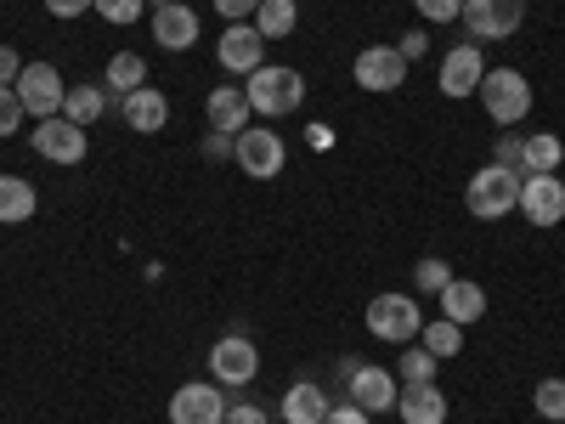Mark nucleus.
Listing matches in <instances>:
<instances>
[{"label":"nucleus","mask_w":565,"mask_h":424,"mask_svg":"<svg viewBox=\"0 0 565 424\" xmlns=\"http://www.w3.org/2000/svg\"><path fill=\"white\" fill-rule=\"evenodd\" d=\"M34 210H40L34 187L23 176H0V226H23V221H34Z\"/></svg>","instance_id":"nucleus-22"},{"label":"nucleus","mask_w":565,"mask_h":424,"mask_svg":"<svg viewBox=\"0 0 565 424\" xmlns=\"http://www.w3.org/2000/svg\"><path fill=\"white\" fill-rule=\"evenodd\" d=\"M356 368H362V357H340V368H334V373H340V391H345V380H351Z\"/></svg>","instance_id":"nucleus-42"},{"label":"nucleus","mask_w":565,"mask_h":424,"mask_svg":"<svg viewBox=\"0 0 565 424\" xmlns=\"http://www.w3.org/2000/svg\"><path fill=\"white\" fill-rule=\"evenodd\" d=\"M396 396H402V380L391 368H380V362H362L351 380H345V402H356L362 413H396Z\"/></svg>","instance_id":"nucleus-11"},{"label":"nucleus","mask_w":565,"mask_h":424,"mask_svg":"<svg viewBox=\"0 0 565 424\" xmlns=\"http://www.w3.org/2000/svg\"><path fill=\"white\" fill-rule=\"evenodd\" d=\"M23 119H29V108L18 103V91H12V85H0V141L18 136V130H23Z\"/></svg>","instance_id":"nucleus-31"},{"label":"nucleus","mask_w":565,"mask_h":424,"mask_svg":"<svg viewBox=\"0 0 565 424\" xmlns=\"http://www.w3.org/2000/svg\"><path fill=\"white\" fill-rule=\"evenodd\" d=\"M436 300H441V317L458 322V328H469V322L487 317V289H481V283H469V277H452Z\"/></svg>","instance_id":"nucleus-19"},{"label":"nucleus","mask_w":565,"mask_h":424,"mask_svg":"<svg viewBox=\"0 0 565 424\" xmlns=\"http://www.w3.org/2000/svg\"><path fill=\"white\" fill-rule=\"evenodd\" d=\"M481 108H487V119L492 125H521L526 114H532V80L521 74V68H487V80H481Z\"/></svg>","instance_id":"nucleus-4"},{"label":"nucleus","mask_w":565,"mask_h":424,"mask_svg":"<svg viewBox=\"0 0 565 424\" xmlns=\"http://www.w3.org/2000/svg\"><path fill=\"white\" fill-rule=\"evenodd\" d=\"M226 424H271V413L255 402H238V407H226Z\"/></svg>","instance_id":"nucleus-39"},{"label":"nucleus","mask_w":565,"mask_h":424,"mask_svg":"<svg viewBox=\"0 0 565 424\" xmlns=\"http://www.w3.org/2000/svg\"><path fill=\"white\" fill-rule=\"evenodd\" d=\"M255 373H260V351H255L249 335H221V340L210 346V380H215L221 391L255 385Z\"/></svg>","instance_id":"nucleus-5"},{"label":"nucleus","mask_w":565,"mask_h":424,"mask_svg":"<svg viewBox=\"0 0 565 424\" xmlns=\"http://www.w3.org/2000/svg\"><path fill=\"white\" fill-rule=\"evenodd\" d=\"M481 80H487V57H481V45L476 40H458L452 52L441 57V74H436V85H441V97H469V91H481Z\"/></svg>","instance_id":"nucleus-15"},{"label":"nucleus","mask_w":565,"mask_h":424,"mask_svg":"<svg viewBox=\"0 0 565 424\" xmlns=\"http://www.w3.org/2000/svg\"><path fill=\"white\" fill-rule=\"evenodd\" d=\"M322 424H373V413H362L356 402H334V407H328V418Z\"/></svg>","instance_id":"nucleus-37"},{"label":"nucleus","mask_w":565,"mask_h":424,"mask_svg":"<svg viewBox=\"0 0 565 424\" xmlns=\"http://www.w3.org/2000/svg\"><path fill=\"white\" fill-rule=\"evenodd\" d=\"M90 7H97V0H45V12L63 18V23H68V18H85Z\"/></svg>","instance_id":"nucleus-40"},{"label":"nucleus","mask_w":565,"mask_h":424,"mask_svg":"<svg viewBox=\"0 0 565 424\" xmlns=\"http://www.w3.org/2000/svg\"><path fill=\"white\" fill-rule=\"evenodd\" d=\"M559 159H565V141H559L554 130H532V136L521 141V176H537V170H559Z\"/></svg>","instance_id":"nucleus-25"},{"label":"nucleus","mask_w":565,"mask_h":424,"mask_svg":"<svg viewBox=\"0 0 565 424\" xmlns=\"http://www.w3.org/2000/svg\"><path fill=\"white\" fill-rule=\"evenodd\" d=\"M12 91H18V103L29 108V119H57L63 114V97H68L57 63H23V74H18Z\"/></svg>","instance_id":"nucleus-8"},{"label":"nucleus","mask_w":565,"mask_h":424,"mask_svg":"<svg viewBox=\"0 0 565 424\" xmlns=\"http://www.w3.org/2000/svg\"><path fill=\"white\" fill-rule=\"evenodd\" d=\"M119 119L136 136H159L170 125V97H164L159 85H141V91H130V97H119Z\"/></svg>","instance_id":"nucleus-16"},{"label":"nucleus","mask_w":565,"mask_h":424,"mask_svg":"<svg viewBox=\"0 0 565 424\" xmlns=\"http://www.w3.org/2000/svg\"><path fill=\"white\" fill-rule=\"evenodd\" d=\"M199 153H204L210 165H232V159H238V136H221V130H210V136L199 141Z\"/></svg>","instance_id":"nucleus-33"},{"label":"nucleus","mask_w":565,"mask_h":424,"mask_svg":"<svg viewBox=\"0 0 565 424\" xmlns=\"http://www.w3.org/2000/svg\"><path fill=\"white\" fill-rule=\"evenodd\" d=\"M255 7H260V0H215V12H221L226 23H249Z\"/></svg>","instance_id":"nucleus-38"},{"label":"nucleus","mask_w":565,"mask_h":424,"mask_svg":"<svg viewBox=\"0 0 565 424\" xmlns=\"http://www.w3.org/2000/svg\"><path fill=\"white\" fill-rule=\"evenodd\" d=\"M148 85V63H141L136 52H114L108 68H103V91L108 97H130V91Z\"/></svg>","instance_id":"nucleus-23"},{"label":"nucleus","mask_w":565,"mask_h":424,"mask_svg":"<svg viewBox=\"0 0 565 424\" xmlns=\"http://www.w3.org/2000/svg\"><path fill=\"white\" fill-rule=\"evenodd\" d=\"M447 283H452V266L436 261V255H424V261L413 266V289H418V295H441Z\"/></svg>","instance_id":"nucleus-29"},{"label":"nucleus","mask_w":565,"mask_h":424,"mask_svg":"<svg viewBox=\"0 0 565 424\" xmlns=\"http://www.w3.org/2000/svg\"><path fill=\"white\" fill-rule=\"evenodd\" d=\"M396 52H402V57H407V68H413V63H418L424 52H430V34H418V29H407V34L396 40Z\"/></svg>","instance_id":"nucleus-36"},{"label":"nucleus","mask_w":565,"mask_h":424,"mask_svg":"<svg viewBox=\"0 0 565 424\" xmlns=\"http://www.w3.org/2000/svg\"><path fill=\"white\" fill-rule=\"evenodd\" d=\"M226 396L215 380H186L175 396H170V424H226Z\"/></svg>","instance_id":"nucleus-13"},{"label":"nucleus","mask_w":565,"mask_h":424,"mask_svg":"<svg viewBox=\"0 0 565 424\" xmlns=\"http://www.w3.org/2000/svg\"><path fill=\"white\" fill-rule=\"evenodd\" d=\"M103 114H108V91H103V85H68L63 119H74V125H97Z\"/></svg>","instance_id":"nucleus-26"},{"label":"nucleus","mask_w":565,"mask_h":424,"mask_svg":"<svg viewBox=\"0 0 565 424\" xmlns=\"http://www.w3.org/2000/svg\"><path fill=\"white\" fill-rule=\"evenodd\" d=\"M396 418H402V424H447V396H441V385H402Z\"/></svg>","instance_id":"nucleus-21"},{"label":"nucleus","mask_w":565,"mask_h":424,"mask_svg":"<svg viewBox=\"0 0 565 424\" xmlns=\"http://www.w3.org/2000/svg\"><path fill=\"white\" fill-rule=\"evenodd\" d=\"M521 23H526V0H463V29L476 45L521 34Z\"/></svg>","instance_id":"nucleus-7"},{"label":"nucleus","mask_w":565,"mask_h":424,"mask_svg":"<svg viewBox=\"0 0 565 424\" xmlns=\"http://www.w3.org/2000/svg\"><path fill=\"white\" fill-rule=\"evenodd\" d=\"M153 40H159V52H193L199 45V12L181 7V0L159 7L153 12Z\"/></svg>","instance_id":"nucleus-18"},{"label":"nucleus","mask_w":565,"mask_h":424,"mask_svg":"<svg viewBox=\"0 0 565 424\" xmlns=\"http://www.w3.org/2000/svg\"><path fill=\"white\" fill-rule=\"evenodd\" d=\"M266 34L255 29V23H226L221 29V40H215V63L226 68V74H238V80H249L260 63H266Z\"/></svg>","instance_id":"nucleus-10"},{"label":"nucleus","mask_w":565,"mask_h":424,"mask_svg":"<svg viewBox=\"0 0 565 424\" xmlns=\"http://www.w3.org/2000/svg\"><path fill=\"white\" fill-rule=\"evenodd\" d=\"M141 7H148V0H97L90 12H103V23H119V29H130V23L141 18Z\"/></svg>","instance_id":"nucleus-32"},{"label":"nucleus","mask_w":565,"mask_h":424,"mask_svg":"<svg viewBox=\"0 0 565 424\" xmlns=\"http://www.w3.org/2000/svg\"><path fill=\"white\" fill-rule=\"evenodd\" d=\"M436 368H441V362L418 346V351H402V357H396V380H402V385H436Z\"/></svg>","instance_id":"nucleus-28"},{"label":"nucleus","mask_w":565,"mask_h":424,"mask_svg":"<svg viewBox=\"0 0 565 424\" xmlns=\"http://www.w3.org/2000/svg\"><path fill=\"white\" fill-rule=\"evenodd\" d=\"M351 80L362 85V91H402V80H407V57L396 52V45H362L356 52V63H351Z\"/></svg>","instance_id":"nucleus-14"},{"label":"nucleus","mask_w":565,"mask_h":424,"mask_svg":"<svg viewBox=\"0 0 565 424\" xmlns=\"http://www.w3.org/2000/svg\"><path fill=\"white\" fill-rule=\"evenodd\" d=\"M232 165L249 181H271V176L289 170V148H282V136L271 125H249V130H238V159Z\"/></svg>","instance_id":"nucleus-6"},{"label":"nucleus","mask_w":565,"mask_h":424,"mask_svg":"<svg viewBox=\"0 0 565 424\" xmlns=\"http://www.w3.org/2000/svg\"><path fill=\"white\" fill-rule=\"evenodd\" d=\"M148 7H153V12H159V7H170V0H148Z\"/></svg>","instance_id":"nucleus-43"},{"label":"nucleus","mask_w":565,"mask_h":424,"mask_svg":"<svg viewBox=\"0 0 565 424\" xmlns=\"http://www.w3.org/2000/svg\"><path fill=\"white\" fill-rule=\"evenodd\" d=\"M463 210L476 221H503L521 210V170L509 165H481L476 176L463 181Z\"/></svg>","instance_id":"nucleus-2"},{"label":"nucleus","mask_w":565,"mask_h":424,"mask_svg":"<svg viewBox=\"0 0 565 424\" xmlns=\"http://www.w3.org/2000/svg\"><path fill=\"white\" fill-rule=\"evenodd\" d=\"M521 141H526V136L503 130V136H498V148H492V165H509V170H521Z\"/></svg>","instance_id":"nucleus-35"},{"label":"nucleus","mask_w":565,"mask_h":424,"mask_svg":"<svg viewBox=\"0 0 565 424\" xmlns=\"http://www.w3.org/2000/svg\"><path fill=\"white\" fill-rule=\"evenodd\" d=\"M266 40H289L300 29V0H260L255 18H249Z\"/></svg>","instance_id":"nucleus-24"},{"label":"nucleus","mask_w":565,"mask_h":424,"mask_svg":"<svg viewBox=\"0 0 565 424\" xmlns=\"http://www.w3.org/2000/svg\"><path fill=\"white\" fill-rule=\"evenodd\" d=\"M521 215L532 226H559L565 221V181H559V170L521 176Z\"/></svg>","instance_id":"nucleus-12"},{"label":"nucleus","mask_w":565,"mask_h":424,"mask_svg":"<svg viewBox=\"0 0 565 424\" xmlns=\"http://www.w3.org/2000/svg\"><path fill=\"white\" fill-rule=\"evenodd\" d=\"M424 23H458L463 18V0H413Z\"/></svg>","instance_id":"nucleus-34"},{"label":"nucleus","mask_w":565,"mask_h":424,"mask_svg":"<svg viewBox=\"0 0 565 424\" xmlns=\"http://www.w3.org/2000/svg\"><path fill=\"white\" fill-rule=\"evenodd\" d=\"M204 119H210V130H221V136L249 130L255 108H249V97H244V85H215L210 97H204Z\"/></svg>","instance_id":"nucleus-17"},{"label":"nucleus","mask_w":565,"mask_h":424,"mask_svg":"<svg viewBox=\"0 0 565 424\" xmlns=\"http://www.w3.org/2000/svg\"><path fill=\"white\" fill-rule=\"evenodd\" d=\"M418 346L430 351L436 362H447V357H458V351H463V328H458V322H447V317H436V322H424V328H418Z\"/></svg>","instance_id":"nucleus-27"},{"label":"nucleus","mask_w":565,"mask_h":424,"mask_svg":"<svg viewBox=\"0 0 565 424\" xmlns=\"http://www.w3.org/2000/svg\"><path fill=\"white\" fill-rule=\"evenodd\" d=\"M244 97H249V108H255L260 119H289V114H300V103H306V74L289 68V63H260V68L244 80Z\"/></svg>","instance_id":"nucleus-1"},{"label":"nucleus","mask_w":565,"mask_h":424,"mask_svg":"<svg viewBox=\"0 0 565 424\" xmlns=\"http://www.w3.org/2000/svg\"><path fill=\"white\" fill-rule=\"evenodd\" d=\"M532 407H537L548 424H565V380H537V391H532Z\"/></svg>","instance_id":"nucleus-30"},{"label":"nucleus","mask_w":565,"mask_h":424,"mask_svg":"<svg viewBox=\"0 0 565 424\" xmlns=\"http://www.w3.org/2000/svg\"><path fill=\"white\" fill-rule=\"evenodd\" d=\"M362 322H367V335H373V340H385V346H418L424 306H418V295L391 289V295H373V300H367Z\"/></svg>","instance_id":"nucleus-3"},{"label":"nucleus","mask_w":565,"mask_h":424,"mask_svg":"<svg viewBox=\"0 0 565 424\" xmlns=\"http://www.w3.org/2000/svg\"><path fill=\"white\" fill-rule=\"evenodd\" d=\"M328 391L317 380H295L289 391H282V424H322L328 418Z\"/></svg>","instance_id":"nucleus-20"},{"label":"nucleus","mask_w":565,"mask_h":424,"mask_svg":"<svg viewBox=\"0 0 565 424\" xmlns=\"http://www.w3.org/2000/svg\"><path fill=\"white\" fill-rule=\"evenodd\" d=\"M18 74H23V57L12 45H0V85H18Z\"/></svg>","instance_id":"nucleus-41"},{"label":"nucleus","mask_w":565,"mask_h":424,"mask_svg":"<svg viewBox=\"0 0 565 424\" xmlns=\"http://www.w3.org/2000/svg\"><path fill=\"white\" fill-rule=\"evenodd\" d=\"M29 148L45 159V165H79L85 153H90V136H85V125H74V119H34V130H29Z\"/></svg>","instance_id":"nucleus-9"}]
</instances>
